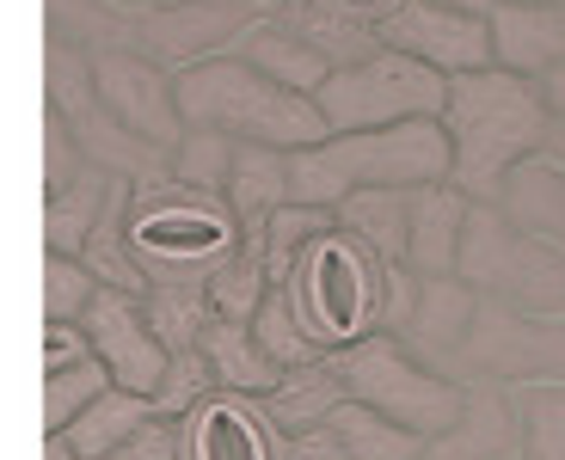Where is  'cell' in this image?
Listing matches in <instances>:
<instances>
[{"mask_svg":"<svg viewBox=\"0 0 565 460\" xmlns=\"http://www.w3.org/2000/svg\"><path fill=\"white\" fill-rule=\"evenodd\" d=\"M289 196L296 203H344L356 191H424L449 179V136L437 117L387 129H344L313 148L289 153Z\"/></svg>","mask_w":565,"mask_h":460,"instance_id":"6da1fadb","label":"cell"},{"mask_svg":"<svg viewBox=\"0 0 565 460\" xmlns=\"http://www.w3.org/2000/svg\"><path fill=\"white\" fill-rule=\"evenodd\" d=\"M443 136H449V172L473 196H486L516 153L541 141V98L516 74H461L449 81V105H443Z\"/></svg>","mask_w":565,"mask_h":460,"instance_id":"7a4b0ae2","label":"cell"},{"mask_svg":"<svg viewBox=\"0 0 565 460\" xmlns=\"http://www.w3.org/2000/svg\"><path fill=\"white\" fill-rule=\"evenodd\" d=\"M179 111L210 124V129L258 141V148H289V153L332 136L326 117L313 111V98H301L296 86H282V81H265V74L241 68V62H210V68H198L179 86Z\"/></svg>","mask_w":565,"mask_h":460,"instance_id":"3957f363","label":"cell"},{"mask_svg":"<svg viewBox=\"0 0 565 460\" xmlns=\"http://www.w3.org/2000/svg\"><path fill=\"white\" fill-rule=\"evenodd\" d=\"M449 105V81L437 68H424L418 56H399V50H382V56L356 62V68H339L313 86V111L326 117V129H387V124H418V117H437Z\"/></svg>","mask_w":565,"mask_h":460,"instance_id":"277c9868","label":"cell"},{"mask_svg":"<svg viewBox=\"0 0 565 460\" xmlns=\"http://www.w3.org/2000/svg\"><path fill=\"white\" fill-rule=\"evenodd\" d=\"M344 381L356 387V399H369L387 424H399V430H412V436H430V430H443V424L455 418V393L443 387V381H424L418 368L399 363L387 344L351 356Z\"/></svg>","mask_w":565,"mask_h":460,"instance_id":"5b68a950","label":"cell"},{"mask_svg":"<svg viewBox=\"0 0 565 460\" xmlns=\"http://www.w3.org/2000/svg\"><path fill=\"white\" fill-rule=\"evenodd\" d=\"M387 43H394L399 56H418L424 68H437V74H473L492 62V25L467 19V13H443L430 0H418V7H406L394 19Z\"/></svg>","mask_w":565,"mask_h":460,"instance_id":"8992f818","label":"cell"},{"mask_svg":"<svg viewBox=\"0 0 565 460\" xmlns=\"http://www.w3.org/2000/svg\"><path fill=\"white\" fill-rule=\"evenodd\" d=\"M301 295H308V313H313V332L320 338H356L363 307H369L363 258L332 234L313 239L308 258H301Z\"/></svg>","mask_w":565,"mask_h":460,"instance_id":"52a82bcc","label":"cell"},{"mask_svg":"<svg viewBox=\"0 0 565 460\" xmlns=\"http://www.w3.org/2000/svg\"><path fill=\"white\" fill-rule=\"evenodd\" d=\"M86 344L105 363V375L124 381L129 393H154L167 381V356L148 332H141V313L124 295H93L86 301Z\"/></svg>","mask_w":565,"mask_h":460,"instance_id":"ba28073f","label":"cell"},{"mask_svg":"<svg viewBox=\"0 0 565 460\" xmlns=\"http://www.w3.org/2000/svg\"><path fill=\"white\" fill-rule=\"evenodd\" d=\"M141 424H148V393H129L124 387V393H99V399L86 405L62 436H68V448L81 460H105L117 442H129Z\"/></svg>","mask_w":565,"mask_h":460,"instance_id":"9c48e42d","label":"cell"},{"mask_svg":"<svg viewBox=\"0 0 565 460\" xmlns=\"http://www.w3.org/2000/svg\"><path fill=\"white\" fill-rule=\"evenodd\" d=\"M136 246L154 258H215L227 246V222L198 210H154L136 222Z\"/></svg>","mask_w":565,"mask_h":460,"instance_id":"30bf717a","label":"cell"},{"mask_svg":"<svg viewBox=\"0 0 565 460\" xmlns=\"http://www.w3.org/2000/svg\"><path fill=\"white\" fill-rule=\"evenodd\" d=\"M492 50L523 68H553V62H565V19L535 13V7H504L492 25Z\"/></svg>","mask_w":565,"mask_h":460,"instance_id":"8fae6325","label":"cell"},{"mask_svg":"<svg viewBox=\"0 0 565 460\" xmlns=\"http://www.w3.org/2000/svg\"><path fill=\"white\" fill-rule=\"evenodd\" d=\"M191 460H270V454H265L258 424L246 418L241 405L215 399L191 418Z\"/></svg>","mask_w":565,"mask_h":460,"instance_id":"7c38bea8","label":"cell"},{"mask_svg":"<svg viewBox=\"0 0 565 460\" xmlns=\"http://www.w3.org/2000/svg\"><path fill=\"white\" fill-rule=\"evenodd\" d=\"M105 363L93 356V350H81V356H68V363H50V430H68L74 418H81L86 405L105 393Z\"/></svg>","mask_w":565,"mask_h":460,"instance_id":"4fadbf2b","label":"cell"},{"mask_svg":"<svg viewBox=\"0 0 565 460\" xmlns=\"http://www.w3.org/2000/svg\"><path fill=\"white\" fill-rule=\"evenodd\" d=\"M179 454V430L172 424H141L129 442H117L105 460H172Z\"/></svg>","mask_w":565,"mask_h":460,"instance_id":"5bb4252c","label":"cell"},{"mask_svg":"<svg viewBox=\"0 0 565 460\" xmlns=\"http://www.w3.org/2000/svg\"><path fill=\"white\" fill-rule=\"evenodd\" d=\"M50 277H56V313H68V307L86 295L81 270H74V265H50Z\"/></svg>","mask_w":565,"mask_h":460,"instance_id":"9a60e30c","label":"cell"},{"mask_svg":"<svg viewBox=\"0 0 565 460\" xmlns=\"http://www.w3.org/2000/svg\"><path fill=\"white\" fill-rule=\"evenodd\" d=\"M50 460H81V454L68 448V436H50Z\"/></svg>","mask_w":565,"mask_h":460,"instance_id":"2e32d148","label":"cell"},{"mask_svg":"<svg viewBox=\"0 0 565 460\" xmlns=\"http://www.w3.org/2000/svg\"><path fill=\"white\" fill-rule=\"evenodd\" d=\"M510 7H553V0H510Z\"/></svg>","mask_w":565,"mask_h":460,"instance_id":"e0dca14e","label":"cell"},{"mask_svg":"<svg viewBox=\"0 0 565 460\" xmlns=\"http://www.w3.org/2000/svg\"><path fill=\"white\" fill-rule=\"evenodd\" d=\"M363 7H375V0H363Z\"/></svg>","mask_w":565,"mask_h":460,"instance_id":"ac0fdd59","label":"cell"}]
</instances>
